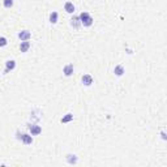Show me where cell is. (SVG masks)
<instances>
[{"label":"cell","mask_w":167,"mask_h":167,"mask_svg":"<svg viewBox=\"0 0 167 167\" xmlns=\"http://www.w3.org/2000/svg\"><path fill=\"white\" fill-rule=\"evenodd\" d=\"M78 17H80L81 25H84V26L87 28V26H91V25H93V17H91L87 12H82Z\"/></svg>","instance_id":"obj_1"},{"label":"cell","mask_w":167,"mask_h":167,"mask_svg":"<svg viewBox=\"0 0 167 167\" xmlns=\"http://www.w3.org/2000/svg\"><path fill=\"white\" fill-rule=\"evenodd\" d=\"M17 139L21 140L22 144H25V145H31L33 144V137L28 133H22L21 136H20V133H17Z\"/></svg>","instance_id":"obj_2"},{"label":"cell","mask_w":167,"mask_h":167,"mask_svg":"<svg viewBox=\"0 0 167 167\" xmlns=\"http://www.w3.org/2000/svg\"><path fill=\"white\" fill-rule=\"evenodd\" d=\"M29 131H30L31 136H38V135L42 132V128H40V125H38V124H30V125H29Z\"/></svg>","instance_id":"obj_3"},{"label":"cell","mask_w":167,"mask_h":167,"mask_svg":"<svg viewBox=\"0 0 167 167\" xmlns=\"http://www.w3.org/2000/svg\"><path fill=\"white\" fill-rule=\"evenodd\" d=\"M15 68H16V62L15 60H7L5 62V71H4V73H9V72L13 71Z\"/></svg>","instance_id":"obj_4"},{"label":"cell","mask_w":167,"mask_h":167,"mask_svg":"<svg viewBox=\"0 0 167 167\" xmlns=\"http://www.w3.org/2000/svg\"><path fill=\"white\" fill-rule=\"evenodd\" d=\"M80 25H81L80 17H78V16H73V17H72V20H71V26L74 29V30H78Z\"/></svg>","instance_id":"obj_5"},{"label":"cell","mask_w":167,"mask_h":167,"mask_svg":"<svg viewBox=\"0 0 167 167\" xmlns=\"http://www.w3.org/2000/svg\"><path fill=\"white\" fill-rule=\"evenodd\" d=\"M73 64H67L64 65V68H63V73H64V76H67V77H69V76H72L73 74Z\"/></svg>","instance_id":"obj_6"},{"label":"cell","mask_w":167,"mask_h":167,"mask_svg":"<svg viewBox=\"0 0 167 167\" xmlns=\"http://www.w3.org/2000/svg\"><path fill=\"white\" fill-rule=\"evenodd\" d=\"M19 38L21 40H29L31 38V33L29 30H21L19 33Z\"/></svg>","instance_id":"obj_7"},{"label":"cell","mask_w":167,"mask_h":167,"mask_svg":"<svg viewBox=\"0 0 167 167\" xmlns=\"http://www.w3.org/2000/svg\"><path fill=\"white\" fill-rule=\"evenodd\" d=\"M82 84L85 86H90V85H93V77L90 76V74H84L82 78H81Z\"/></svg>","instance_id":"obj_8"},{"label":"cell","mask_w":167,"mask_h":167,"mask_svg":"<svg viewBox=\"0 0 167 167\" xmlns=\"http://www.w3.org/2000/svg\"><path fill=\"white\" fill-rule=\"evenodd\" d=\"M114 73H115V76H118V77H121L124 73H125V69H124V67L121 64H119V65H116L114 68Z\"/></svg>","instance_id":"obj_9"},{"label":"cell","mask_w":167,"mask_h":167,"mask_svg":"<svg viewBox=\"0 0 167 167\" xmlns=\"http://www.w3.org/2000/svg\"><path fill=\"white\" fill-rule=\"evenodd\" d=\"M29 48H30V42L29 40H22L21 44H20V51L21 52H26Z\"/></svg>","instance_id":"obj_10"},{"label":"cell","mask_w":167,"mask_h":167,"mask_svg":"<svg viewBox=\"0 0 167 167\" xmlns=\"http://www.w3.org/2000/svg\"><path fill=\"white\" fill-rule=\"evenodd\" d=\"M64 11L67 13H73L74 12V5H73V3H71V1H67V3L64 4Z\"/></svg>","instance_id":"obj_11"},{"label":"cell","mask_w":167,"mask_h":167,"mask_svg":"<svg viewBox=\"0 0 167 167\" xmlns=\"http://www.w3.org/2000/svg\"><path fill=\"white\" fill-rule=\"evenodd\" d=\"M65 159H67V162H68L69 164H76L77 163V155H74V154H68L67 157H65Z\"/></svg>","instance_id":"obj_12"},{"label":"cell","mask_w":167,"mask_h":167,"mask_svg":"<svg viewBox=\"0 0 167 167\" xmlns=\"http://www.w3.org/2000/svg\"><path fill=\"white\" fill-rule=\"evenodd\" d=\"M58 17H59L58 12H55V11L51 12L50 13V22H51V24H56V22H58Z\"/></svg>","instance_id":"obj_13"},{"label":"cell","mask_w":167,"mask_h":167,"mask_svg":"<svg viewBox=\"0 0 167 167\" xmlns=\"http://www.w3.org/2000/svg\"><path fill=\"white\" fill-rule=\"evenodd\" d=\"M72 120H73V115H72V114H67L65 116H63V118L60 119V121H62L63 124L69 123V121H72Z\"/></svg>","instance_id":"obj_14"},{"label":"cell","mask_w":167,"mask_h":167,"mask_svg":"<svg viewBox=\"0 0 167 167\" xmlns=\"http://www.w3.org/2000/svg\"><path fill=\"white\" fill-rule=\"evenodd\" d=\"M4 8H12L13 7V0H3Z\"/></svg>","instance_id":"obj_15"},{"label":"cell","mask_w":167,"mask_h":167,"mask_svg":"<svg viewBox=\"0 0 167 167\" xmlns=\"http://www.w3.org/2000/svg\"><path fill=\"white\" fill-rule=\"evenodd\" d=\"M7 43H8V40L5 37H0V47H5Z\"/></svg>","instance_id":"obj_16"},{"label":"cell","mask_w":167,"mask_h":167,"mask_svg":"<svg viewBox=\"0 0 167 167\" xmlns=\"http://www.w3.org/2000/svg\"><path fill=\"white\" fill-rule=\"evenodd\" d=\"M161 136H162V139H163V140H167V136H166V133H164V132L161 133Z\"/></svg>","instance_id":"obj_17"}]
</instances>
